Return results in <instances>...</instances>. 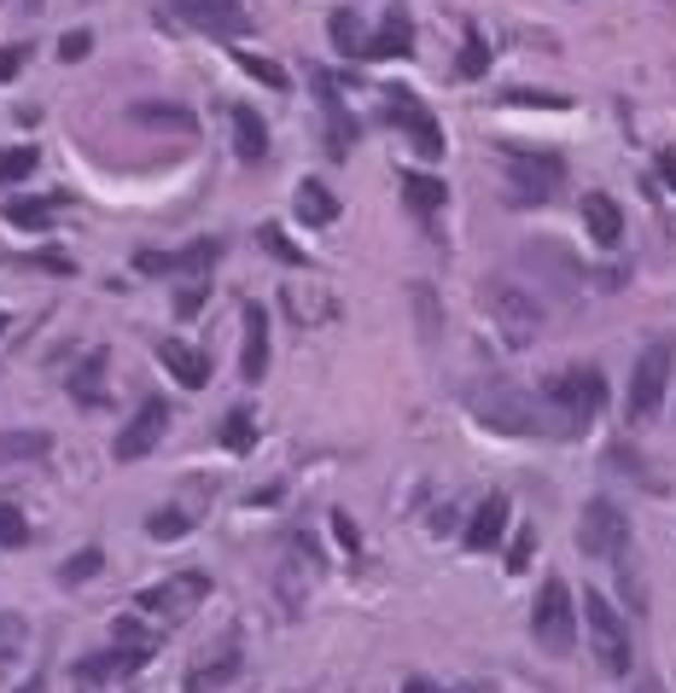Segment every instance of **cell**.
Wrapping results in <instances>:
<instances>
[{"label": "cell", "mask_w": 676, "mask_h": 693, "mask_svg": "<svg viewBox=\"0 0 676 693\" xmlns=\"http://www.w3.org/2000/svg\"><path fill=\"white\" fill-rule=\"evenodd\" d=\"M0 332H7V315H0Z\"/></svg>", "instance_id": "cell-49"}, {"label": "cell", "mask_w": 676, "mask_h": 693, "mask_svg": "<svg viewBox=\"0 0 676 693\" xmlns=\"http://www.w3.org/2000/svg\"><path fill=\"white\" fill-rule=\"evenodd\" d=\"M467 82H479L490 71V41H484V29H467V41H461V64H455Z\"/></svg>", "instance_id": "cell-32"}, {"label": "cell", "mask_w": 676, "mask_h": 693, "mask_svg": "<svg viewBox=\"0 0 676 693\" xmlns=\"http://www.w3.org/2000/svg\"><path fill=\"white\" fill-rule=\"evenodd\" d=\"M29 7H36V0H29Z\"/></svg>", "instance_id": "cell-50"}, {"label": "cell", "mask_w": 676, "mask_h": 693, "mask_svg": "<svg viewBox=\"0 0 676 693\" xmlns=\"http://www.w3.org/2000/svg\"><path fill=\"white\" fill-rule=\"evenodd\" d=\"M402 693H449V688H437V682H426V676H409V682H402Z\"/></svg>", "instance_id": "cell-47"}, {"label": "cell", "mask_w": 676, "mask_h": 693, "mask_svg": "<svg viewBox=\"0 0 676 693\" xmlns=\"http://www.w3.org/2000/svg\"><path fill=\"white\" fill-rule=\"evenodd\" d=\"M205 297H210V280H193L188 292L176 297V315H198V309H205Z\"/></svg>", "instance_id": "cell-40"}, {"label": "cell", "mask_w": 676, "mask_h": 693, "mask_svg": "<svg viewBox=\"0 0 676 693\" xmlns=\"http://www.w3.org/2000/svg\"><path fill=\"white\" fill-rule=\"evenodd\" d=\"M36 163H41L36 146H7V151H0V187H19V181H29V175H36Z\"/></svg>", "instance_id": "cell-27"}, {"label": "cell", "mask_w": 676, "mask_h": 693, "mask_svg": "<svg viewBox=\"0 0 676 693\" xmlns=\"http://www.w3.org/2000/svg\"><path fill=\"white\" fill-rule=\"evenodd\" d=\"M402 205H409L414 216H432L449 205V181H437V175H426V169H402Z\"/></svg>", "instance_id": "cell-20"}, {"label": "cell", "mask_w": 676, "mask_h": 693, "mask_svg": "<svg viewBox=\"0 0 676 693\" xmlns=\"http://www.w3.org/2000/svg\"><path fill=\"white\" fill-rule=\"evenodd\" d=\"M240 670H245V658H240V647L228 641V647H216V658H205V665L188 676V693H216V688H228Z\"/></svg>", "instance_id": "cell-21"}, {"label": "cell", "mask_w": 676, "mask_h": 693, "mask_svg": "<svg viewBox=\"0 0 676 693\" xmlns=\"http://www.w3.org/2000/svg\"><path fill=\"white\" fill-rule=\"evenodd\" d=\"M205 595H210V578H205V571H176V578L141 588V595H134V606H141L146 618H169V623H176V618H188Z\"/></svg>", "instance_id": "cell-8"}, {"label": "cell", "mask_w": 676, "mask_h": 693, "mask_svg": "<svg viewBox=\"0 0 676 693\" xmlns=\"http://www.w3.org/2000/svg\"><path fill=\"white\" fill-rule=\"evenodd\" d=\"M479 420H484L490 431H519V437H543V431H554L548 420H543V409H536V402H526V397H514V391L479 397Z\"/></svg>", "instance_id": "cell-12"}, {"label": "cell", "mask_w": 676, "mask_h": 693, "mask_svg": "<svg viewBox=\"0 0 676 693\" xmlns=\"http://www.w3.org/2000/svg\"><path fill=\"white\" fill-rule=\"evenodd\" d=\"M29 263H36V268H53V275H71V257H59V251H36V257H29Z\"/></svg>", "instance_id": "cell-44"}, {"label": "cell", "mask_w": 676, "mask_h": 693, "mask_svg": "<svg viewBox=\"0 0 676 693\" xmlns=\"http://www.w3.org/2000/svg\"><path fill=\"white\" fill-rule=\"evenodd\" d=\"M543 402L566 420V431L578 437L589 420L606 409V374H601V367H566V374H554V379H548Z\"/></svg>", "instance_id": "cell-2"}, {"label": "cell", "mask_w": 676, "mask_h": 693, "mask_svg": "<svg viewBox=\"0 0 676 693\" xmlns=\"http://www.w3.org/2000/svg\"><path fill=\"white\" fill-rule=\"evenodd\" d=\"M507 106H543V111H566L571 99L566 94H536V88H514V94H502Z\"/></svg>", "instance_id": "cell-36"}, {"label": "cell", "mask_w": 676, "mask_h": 693, "mask_svg": "<svg viewBox=\"0 0 676 693\" xmlns=\"http://www.w3.org/2000/svg\"><path fill=\"white\" fill-rule=\"evenodd\" d=\"M29 64V47H0V82H12Z\"/></svg>", "instance_id": "cell-41"}, {"label": "cell", "mask_w": 676, "mask_h": 693, "mask_svg": "<svg viewBox=\"0 0 676 693\" xmlns=\"http://www.w3.org/2000/svg\"><path fill=\"white\" fill-rule=\"evenodd\" d=\"M164 431H169V402H164V397H146L141 409H134V420H129V426L117 431L111 454H117L123 466H129V461H146V454L164 443Z\"/></svg>", "instance_id": "cell-10"}, {"label": "cell", "mask_w": 676, "mask_h": 693, "mask_svg": "<svg viewBox=\"0 0 676 693\" xmlns=\"http://www.w3.org/2000/svg\"><path fill=\"white\" fill-rule=\"evenodd\" d=\"M71 397L82 409H99V402H106V350H94V356L71 374Z\"/></svg>", "instance_id": "cell-25"}, {"label": "cell", "mask_w": 676, "mask_h": 693, "mask_svg": "<svg viewBox=\"0 0 676 693\" xmlns=\"http://www.w3.org/2000/svg\"><path fill=\"white\" fill-rule=\"evenodd\" d=\"M676 374V338H653L648 350L636 356V374H630V420L641 426V420H653L659 414V402H665V385Z\"/></svg>", "instance_id": "cell-6"}, {"label": "cell", "mask_w": 676, "mask_h": 693, "mask_svg": "<svg viewBox=\"0 0 676 693\" xmlns=\"http://www.w3.org/2000/svg\"><path fill=\"white\" fill-rule=\"evenodd\" d=\"M479 297H484V309L496 315V327H502V338L514 350H526L531 338L543 332V303H536L519 280H484Z\"/></svg>", "instance_id": "cell-4"}, {"label": "cell", "mask_w": 676, "mask_h": 693, "mask_svg": "<svg viewBox=\"0 0 676 693\" xmlns=\"http://www.w3.org/2000/svg\"><path fill=\"white\" fill-rule=\"evenodd\" d=\"M409 53H414V24H409V12H402V7H391V12H385V24L362 41V59H409Z\"/></svg>", "instance_id": "cell-16"}, {"label": "cell", "mask_w": 676, "mask_h": 693, "mask_svg": "<svg viewBox=\"0 0 676 693\" xmlns=\"http://www.w3.org/2000/svg\"><path fill=\"white\" fill-rule=\"evenodd\" d=\"M385 117H391V123L409 134L420 158H444V129H437V117L420 106L409 88H385Z\"/></svg>", "instance_id": "cell-9"}, {"label": "cell", "mask_w": 676, "mask_h": 693, "mask_svg": "<svg viewBox=\"0 0 676 693\" xmlns=\"http://www.w3.org/2000/svg\"><path fill=\"white\" fill-rule=\"evenodd\" d=\"M29 543V519L19 513V507L0 501V548H24Z\"/></svg>", "instance_id": "cell-35"}, {"label": "cell", "mask_w": 676, "mask_h": 693, "mask_svg": "<svg viewBox=\"0 0 676 693\" xmlns=\"http://www.w3.org/2000/svg\"><path fill=\"white\" fill-rule=\"evenodd\" d=\"M146 665H152V641H117V647L94 653V658H82V665H76V682H88V688H99V682H123V676L146 670Z\"/></svg>", "instance_id": "cell-13"}, {"label": "cell", "mask_w": 676, "mask_h": 693, "mask_svg": "<svg viewBox=\"0 0 676 693\" xmlns=\"http://www.w3.org/2000/svg\"><path fill=\"white\" fill-rule=\"evenodd\" d=\"M531 635H536V647H543L548 658L578 653V606H571L566 578H548L543 595L531 600Z\"/></svg>", "instance_id": "cell-1"}, {"label": "cell", "mask_w": 676, "mask_h": 693, "mask_svg": "<svg viewBox=\"0 0 676 693\" xmlns=\"http://www.w3.org/2000/svg\"><path fill=\"white\" fill-rule=\"evenodd\" d=\"M233 64H240L245 76H257L263 88H275V94H286V88H292V76H286L275 59H263V53H245V47H240V53H233Z\"/></svg>", "instance_id": "cell-29"}, {"label": "cell", "mask_w": 676, "mask_h": 693, "mask_svg": "<svg viewBox=\"0 0 676 693\" xmlns=\"http://www.w3.org/2000/svg\"><path fill=\"white\" fill-rule=\"evenodd\" d=\"M268 374V309L245 303V344H240V379L257 385Z\"/></svg>", "instance_id": "cell-17"}, {"label": "cell", "mask_w": 676, "mask_h": 693, "mask_svg": "<svg viewBox=\"0 0 676 693\" xmlns=\"http://www.w3.org/2000/svg\"><path fill=\"white\" fill-rule=\"evenodd\" d=\"M251 443H257V426H251V409H233V414L222 420V449L245 454Z\"/></svg>", "instance_id": "cell-33"}, {"label": "cell", "mask_w": 676, "mask_h": 693, "mask_svg": "<svg viewBox=\"0 0 676 693\" xmlns=\"http://www.w3.org/2000/svg\"><path fill=\"white\" fill-rule=\"evenodd\" d=\"M578 548L589 560H624V548H630V519H624L613 501H583Z\"/></svg>", "instance_id": "cell-7"}, {"label": "cell", "mask_w": 676, "mask_h": 693, "mask_svg": "<svg viewBox=\"0 0 676 693\" xmlns=\"http://www.w3.org/2000/svg\"><path fill=\"white\" fill-rule=\"evenodd\" d=\"M88 53H94V36H88V29H71V36L59 41V59H64V64H82Z\"/></svg>", "instance_id": "cell-39"}, {"label": "cell", "mask_w": 676, "mask_h": 693, "mask_svg": "<svg viewBox=\"0 0 676 693\" xmlns=\"http://www.w3.org/2000/svg\"><path fill=\"white\" fill-rule=\"evenodd\" d=\"M583 228H589V240H595L601 251H618V240H624V210H618V198H613V193H589V198H583Z\"/></svg>", "instance_id": "cell-18"}, {"label": "cell", "mask_w": 676, "mask_h": 693, "mask_svg": "<svg viewBox=\"0 0 676 693\" xmlns=\"http://www.w3.org/2000/svg\"><path fill=\"white\" fill-rule=\"evenodd\" d=\"M292 210H298V222H310V228H327L338 222V198L321 187V181H303L298 198H292Z\"/></svg>", "instance_id": "cell-24"}, {"label": "cell", "mask_w": 676, "mask_h": 693, "mask_svg": "<svg viewBox=\"0 0 676 693\" xmlns=\"http://www.w3.org/2000/svg\"><path fill=\"white\" fill-rule=\"evenodd\" d=\"M24 618H0V665H12L19 658V647H24Z\"/></svg>", "instance_id": "cell-37"}, {"label": "cell", "mask_w": 676, "mask_h": 693, "mask_svg": "<svg viewBox=\"0 0 676 693\" xmlns=\"http://www.w3.org/2000/svg\"><path fill=\"white\" fill-rule=\"evenodd\" d=\"M507 151V198L514 205H548L566 181L560 151H526V146H502Z\"/></svg>", "instance_id": "cell-3"}, {"label": "cell", "mask_w": 676, "mask_h": 693, "mask_svg": "<svg viewBox=\"0 0 676 693\" xmlns=\"http://www.w3.org/2000/svg\"><path fill=\"white\" fill-rule=\"evenodd\" d=\"M111 635H117V641H152V635H146L134 618H117V623H111Z\"/></svg>", "instance_id": "cell-46"}, {"label": "cell", "mask_w": 676, "mask_h": 693, "mask_svg": "<svg viewBox=\"0 0 676 693\" xmlns=\"http://www.w3.org/2000/svg\"><path fill=\"white\" fill-rule=\"evenodd\" d=\"M169 12H176L181 24H193V29H205V36H245L251 19H245V7L240 0H169Z\"/></svg>", "instance_id": "cell-11"}, {"label": "cell", "mask_w": 676, "mask_h": 693, "mask_svg": "<svg viewBox=\"0 0 676 693\" xmlns=\"http://www.w3.org/2000/svg\"><path fill=\"white\" fill-rule=\"evenodd\" d=\"M188 531H193V513H181V507H164V513L146 519L152 543H176V536H188Z\"/></svg>", "instance_id": "cell-31"}, {"label": "cell", "mask_w": 676, "mask_h": 693, "mask_svg": "<svg viewBox=\"0 0 676 693\" xmlns=\"http://www.w3.org/2000/svg\"><path fill=\"white\" fill-rule=\"evenodd\" d=\"M333 536H338V543H345L350 554H362V536H357V525H350L345 513H333Z\"/></svg>", "instance_id": "cell-43"}, {"label": "cell", "mask_w": 676, "mask_h": 693, "mask_svg": "<svg viewBox=\"0 0 676 693\" xmlns=\"http://www.w3.org/2000/svg\"><path fill=\"white\" fill-rule=\"evenodd\" d=\"M257 240H263V251H275L280 263H292V268L303 263V251H298V245H286V233H280L275 222H268V228H257Z\"/></svg>", "instance_id": "cell-38"}, {"label": "cell", "mask_w": 676, "mask_h": 693, "mask_svg": "<svg viewBox=\"0 0 676 693\" xmlns=\"http://www.w3.org/2000/svg\"><path fill=\"white\" fill-rule=\"evenodd\" d=\"M19 693H41V676H36V682H29V688H19Z\"/></svg>", "instance_id": "cell-48"}, {"label": "cell", "mask_w": 676, "mask_h": 693, "mask_svg": "<svg viewBox=\"0 0 676 693\" xmlns=\"http://www.w3.org/2000/svg\"><path fill=\"white\" fill-rule=\"evenodd\" d=\"M158 362L176 374L181 391H205L210 385V362H205V350H193V344H181V338H158Z\"/></svg>", "instance_id": "cell-15"}, {"label": "cell", "mask_w": 676, "mask_h": 693, "mask_svg": "<svg viewBox=\"0 0 676 693\" xmlns=\"http://www.w3.org/2000/svg\"><path fill=\"white\" fill-rule=\"evenodd\" d=\"M129 117H134V123H152V129H176V134H193L198 129V117L181 111V106H134Z\"/></svg>", "instance_id": "cell-26"}, {"label": "cell", "mask_w": 676, "mask_h": 693, "mask_svg": "<svg viewBox=\"0 0 676 693\" xmlns=\"http://www.w3.org/2000/svg\"><path fill=\"white\" fill-rule=\"evenodd\" d=\"M327 29H333V47H338V53H345V59H362V41H367V36H362V19H357V12L338 7Z\"/></svg>", "instance_id": "cell-28"}, {"label": "cell", "mask_w": 676, "mask_h": 693, "mask_svg": "<svg viewBox=\"0 0 676 693\" xmlns=\"http://www.w3.org/2000/svg\"><path fill=\"white\" fill-rule=\"evenodd\" d=\"M659 181H665V187L676 193V146H665V151H659Z\"/></svg>", "instance_id": "cell-45"}, {"label": "cell", "mask_w": 676, "mask_h": 693, "mask_svg": "<svg viewBox=\"0 0 676 693\" xmlns=\"http://www.w3.org/2000/svg\"><path fill=\"white\" fill-rule=\"evenodd\" d=\"M233 151H240L245 163H263L268 158V129H263V117L251 111V106H233Z\"/></svg>", "instance_id": "cell-22"}, {"label": "cell", "mask_w": 676, "mask_h": 693, "mask_svg": "<svg viewBox=\"0 0 676 693\" xmlns=\"http://www.w3.org/2000/svg\"><path fill=\"white\" fill-rule=\"evenodd\" d=\"M7 222L41 233L47 222H53V205H47V198H7Z\"/></svg>", "instance_id": "cell-30"}, {"label": "cell", "mask_w": 676, "mask_h": 693, "mask_svg": "<svg viewBox=\"0 0 676 693\" xmlns=\"http://www.w3.org/2000/svg\"><path fill=\"white\" fill-rule=\"evenodd\" d=\"M507 496H484L479 501V513H472V525H467V548L472 554H490V548H502V536H507Z\"/></svg>", "instance_id": "cell-19"}, {"label": "cell", "mask_w": 676, "mask_h": 693, "mask_svg": "<svg viewBox=\"0 0 676 693\" xmlns=\"http://www.w3.org/2000/svg\"><path fill=\"white\" fill-rule=\"evenodd\" d=\"M99 571H106V554L82 548V554H71V560L59 566V583H88V578H99Z\"/></svg>", "instance_id": "cell-34"}, {"label": "cell", "mask_w": 676, "mask_h": 693, "mask_svg": "<svg viewBox=\"0 0 676 693\" xmlns=\"http://www.w3.org/2000/svg\"><path fill=\"white\" fill-rule=\"evenodd\" d=\"M531 566V531L514 536V548H507V571H526Z\"/></svg>", "instance_id": "cell-42"}, {"label": "cell", "mask_w": 676, "mask_h": 693, "mask_svg": "<svg viewBox=\"0 0 676 693\" xmlns=\"http://www.w3.org/2000/svg\"><path fill=\"white\" fill-rule=\"evenodd\" d=\"M216 257H222V240H198L188 251H141L134 268H141V275H193V280H205L216 268Z\"/></svg>", "instance_id": "cell-14"}, {"label": "cell", "mask_w": 676, "mask_h": 693, "mask_svg": "<svg viewBox=\"0 0 676 693\" xmlns=\"http://www.w3.org/2000/svg\"><path fill=\"white\" fill-rule=\"evenodd\" d=\"M583 623H589V653L601 658V670L606 676L630 670V623H624L618 606L589 588V595H583Z\"/></svg>", "instance_id": "cell-5"}, {"label": "cell", "mask_w": 676, "mask_h": 693, "mask_svg": "<svg viewBox=\"0 0 676 693\" xmlns=\"http://www.w3.org/2000/svg\"><path fill=\"white\" fill-rule=\"evenodd\" d=\"M53 437L47 431H0V466H29V461H47Z\"/></svg>", "instance_id": "cell-23"}]
</instances>
